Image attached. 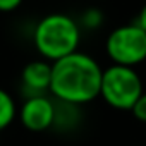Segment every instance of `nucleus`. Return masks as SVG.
Segmentation results:
<instances>
[{
    "label": "nucleus",
    "instance_id": "obj_1",
    "mask_svg": "<svg viewBox=\"0 0 146 146\" xmlns=\"http://www.w3.org/2000/svg\"><path fill=\"white\" fill-rule=\"evenodd\" d=\"M100 64L84 52H72L52 62L50 93L67 105H84L100 96Z\"/></svg>",
    "mask_w": 146,
    "mask_h": 146
},
{
    "label": "nucleus",
    "instance_id": "obj_2",
    "mask_svg": "<svg viewBox=\"0 0 146 146\" xmlns=\"http://www.w3.org/2000/svg\"><path fill=\"white\" fill-rule=\"evenodd\" d=\"M81 26L67 14L53 12L40 19L35 28L33 41L38 53L46 60H58L78 50Z\"/></svg>",
    "mask_w": 146,
    "mask_h": 146
},
{
    "label": "nucleus",
    "instance_id": "obj_3",
    "mask_svg": "<svg viewBox=\"0 0 146 146\" xmlns=\"http://www.w3.org/2000/svg\"><path fill=\"white\" fill-rule=\"evenodd\" d=\"M143 91V79L134 67L112 64L110 67L103 69L100 96L112 108L131 110Z\"/></svg>",
    "mask_w": 146,
    "mask_h": 146
},
{
    "label": "nucleus",
    "instance_id": "obj_4",
    "mask_svg": "<svg viewBox=\"0 0 146 146\" xmlns=\"http://www.w3.org/2000/svg\"><path fill=\"white\" fill-rule=\"evenodd\" d=\"M105 52L113 64L136 67L146 60V31L136 23L119 26L107 36Z\"/></svg>",
    "mask_w": 146,
    "mask_h": 146
},
{
    "label": "nucleus",
    "instance_id": "obj_5",
    "mask_svg": "<svg viewBox=\"0 0 146 146\" xmlns=\"http://www.w3.org/2000/svg\"><path fill=\"white\" fill-rule=\"evenodd\" d=\"M21 124L31 132H43L57 120V108L45 95H31L19 108Z\"/></svg>",
    "mask_w": 146,
    "mask_h": 146
},
{
    "label": "nucleus",
    "instance_id": "obj_6",
    "mask_svg": "<svg viewBox=\"0 0 146 146\" xmlns=\"http://www.w3.org/2000/svg\"><path fill=\"white\" fill-rule=\"evenodd\" d=\"M50 79H52V64H48L46 60H33L26 64L21 72V81L24 88H28L35 95L48 91Z\"/></svg>",
    "mask_w": 146,
    "mask_h": 146
},
{
    "label": "nucleus",
    "instance_id": "obj_7",
    "mask_svg": "<svg viewBox=\"0 0 146 146\" xmlns=\"http://www.w3.org/2000/svg\"><path fill=\"white\" fill-rule=\"evenodd\" d=\"M16 113H17V108H16L14 98L5 90L0 88V131L9 127L14 122Z\"/></svg>",
    "mask_w": 146,
    "mask_h": 146
},
{
    "label": "nucleus",
    "instance_id": "obj_8",
    "mask_svg": "<svg viewBox=\"0 0 146 146\" xmlns=\"http://www.w3.org/2000/svg\"><path fill=\"white\" fill-rule=\"evenodd\" d=\"M81 23H83V26H84L86 29H96V28H100L102 23H103V14H102L100 9L90 7V9H86V11L83 12Z\"/></svg>",
    "mask_w": 146,
    "mask_h": 146
},
{
    "label": "nucleus",
    "instance_id": "obj_9",
    "mask_svg": "<svg viewBox=\"0 0 146 146\" xmlns=\"http://www.w3.org/2000/svg\"><path fill=\"white\" fill-rule=\"evenodd\" d=\"M131 112L139 122L146 124V91H143V95L136 100V103L131 107Z\"/></svg>",
    "mask_w": 146,
    "mask_h": 146
},
{
    "label": "nucleus",
    "instance_id": "obj_10",
    "mask_svg": "<svg viewBox=\"0 0 146 146\" xmlns=\"http://www.w3.org/2000/svg\"><path fill=\"white\" fill-rule=\"evenodd\" d=\"M23 4V0H0V12H12Z\"/></svg>",
    "mask_w": 146,
    "mask_h": 146
},
{
    "label": "nucleus",
    "instance_id": "obj_11",
    "mask_svg": "<svg viewBox=\"0 0 146 146\" xmlns=\"http://www.w3.org/2000/svg\"><path fill=\"white\" fill-rule=\"evenodd\" d=\"M136 24H137L143 31H146V4H144V5H143V9L139 11L137 19H136Z\"/></svg>",
    "mask_w": 146,
    "mask_h": 146
}]
</instances>
